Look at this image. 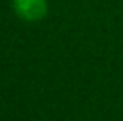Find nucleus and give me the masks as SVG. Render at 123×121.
Wrapping results in <instances>:
<instances>
[{
    "mask_svg": "<svg viewBox=\"0 0 123 121\" xmlns=\"http://www.w3.org/2000/svg\"><path fill=\"white\" fill-rule=\"evenodd\" d=\"M12 9L20 20L36 23L48 14V0H12Z\"/></svg>",
    "mask_w": 123,
    "mask_h": 121,
    "instance_id": "obj_1",
    "label": "nucleus"
}]
</instances>
